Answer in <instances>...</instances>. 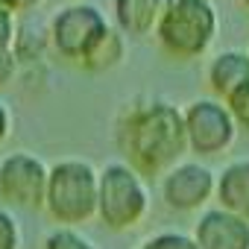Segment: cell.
<instances>
[{
	"instance_id": "cell-1",
	"label": "cell",
	"mask_w": 249,
	"mask_h": 249,
	"mask_svg": "<svg viewBox=\"0 0 249 249\" xmlns=\"http://www.w3.org/2000/svg\"><path fill=\"white\" fill-rule=\"evenodd\" d=\"M120 150L129 156V167L135 173H164L188 150L185 114L164 100L132 106L120 123Z\"/></svg>"
},
{
	"instance_id": "cell-2",
	"label": "cell",
	"mask_w": 249,
	"mask_h": 249,
	"mask_svg": "<svg viewBox=\"0 0 249 249\" xmlns=\"http://www.w3.org/2000/svg\"><path fill=\"white\" fill-rule=\"evenodd\" d=\"M161 47L176 59H196L217 36V15L208 0H167L156 24Z\"/></svg>"
},
{
	"instance_id": "cell-3",
	"label": "cell",
	"mask_w": 249,
	"mask_h": 249,
	"mask_svg": "<svg viewBox=\"0 0 249 249\" xmlns=\"http://www.w3.org/2000/svg\"><path fill=\"white\" fill-rule=\"evenodd\" d=\"M100 199V173L88 161H59L50 167L44 208L56 223L76 226L97 214Z\"/></svg>"
},
{
	"instance_id": "cell-4",
	"label": "cell",
	"mask_w": 249,
	"mask_h": 249,
	"mask_svg": "<svg viewBox=\"0 0 249 249\" xmlns=\"http://www.w3.org/2000/svg\"><path fill=\"white\" fill-rule=\"evenodd\" d=\"M97 214L114 231L135 226L147 214V188L141 173H135L129 164H108L100 173Z\"/></svg>"
},
{
	"instance_id": "cell-5",
	"label": "cell",
	"mask_w": 249,
	"mask_h": 249,
	"mask_svg": "<svg viewBox=\"0 0 249 249\" xmlns=\"http://www.w3.org/2000/svg\"><path fill=\"white\" fill-rule=\"evenodd\" d=\"M108 33H111L108 21L91 3L65 6L50 24V41H53L56 53L71 62H79V65H85L94 56V50L106 41Z\"/></svg>"
},
{
	"instance_id": "cell-6",
	"label": "cell",
	"mask_w": 249,
	"mask_h": 249,
	"mask_svg": "<svg viewBox=\"0 0 249 249\" xmlns=\"http://www.w3.org/2000/svg\"><path fill=\"white\" fill-rule=\"evenodd\" d=\"M237 123L220 100H194L185 108L188 147L199 156H217L234 141Z\"/></svg>"
},
{
	"instance_id": "cell-7",
	"label": "cell",
	"mask_w": 249,
	"mask_h": 249,
	"mask_svg": "<svg viewBox=\"0 0 249 249\" xmlns=\"http://www.w3.org/2000/svg\"><path fill=\"white\" fill-rule=\"evenodd\" d=\"M50 170L27 153H12L0 161V196L15 205H41L47 196Z\"/></svg>"
},
{
	"instance_id": "cell-8",
	"label": "cell",
	"mask_w": 249,
	"mask_h": 249,
	"mask_svg": "<svg viewBox=\"0 0 249 249\" xmlns=\"http://www.w3.org/2000/svg\"><path fill=\"white\" fill-rule=\"evenodd\" d=\"M217 191V182H214V173L196 161H188V164H176L164 182H161V194H164V202L176 211H194L199 205H205L211 199V194Z\"/></svg>"
},
{
	"instance_id": "cell-9",
	"label": "cell",
	"mask_w": 249,
	"mask_h": 249,
	"mask_svg": "<svg viewBox=\"0 0 249 249\" xmlns=\"http://www.w3.org/2000/svg\"><path fill=\"white\" fill-rule=\"evenodd\" d=\"M196 249H249V220L226 211L211 208L194 226Z\"/></svg>"
},
{
	"instance_id": "cell-10",
	"label": "cell",
	"mask_w": 249,
	"mask_h": 249,
	"mask_svg": "<svg viewBox=\"0 0 249 249\" xmlns=\"http://www.w3.org/2000/svg\"><path fill=\"white\" fill-rule=\"evenodd\" d=\"M208 85L223 103H229L240 88L249 85V56L237 50L220 53L208 68Z\"/></svg>"
},
{
	"instance_id": "cell-11",
	"label": "cell",
	"mask_w": 249,
	"mask_h": 249,
	"mask_svg": "<svg viewBox=\"0 0 249 249\" xmlns=\"http://www.w3.org/2000/svg\"><path fill=\"white\" fill-rule=\"evenodd\" d=\"M167 0H114V24L123 36H147L161 12Z\"/></svg>"
},
{
	"instance_id": "cell-12",
	"label": "cell",
	"mask_w": 249,
	"mask_h": 249,
	"mask_svg": "<svg viewBox=\"0 0 249 249\" xmlns=\"http://www.w3.org/2000/svg\"><path fill=\"white\" fill-rule=\"evenodd\" d=\"M217 196L220 208L249 220V159L234 161L223 170V176L217 179Z\"/></svg>"
},
{
	"instance_id": "cell-13",
	"label": "cell",
	"mask_w": 249,
	"mask_h": 249,
	"mask_svg": "<svg viewBox=\"0 0 249 249\" xmlns=\"http://www.w3.org/2000/svg\"><path fill=\"white\" fill-rule=\"evenodd\" d=\"M120 59H123V36H120V30H111L82 68L85 71H108V68L120 65Z\"/></svg>"
},
{
	"instance_id": "cell-14",
	"label": "cell",
	"mask_w": 249,
	"mask_h": 249,
	"mask_svg": "<svg viewBox=\"0 0 249 249\" xmlns=\"http://www.w3.org/2000/svg\"><path fill=\"white\" fill-rule=\"evenodd\" d=\"M44 47H47V36H44L41 30H36V33H33V27L18 30L15 44H12V50H15L18 62H36V59H41Z\"/></svg>"
},
{
	"instance_id": "cell-15",
	"label": "cell",
	"mask_w": 249,
	"mask_h": 249,
	"mask_svg": "<svg viewBox=\"0 0 249 249\" xmlns=\"http://www.w3.org/2000/svg\"><path fill=\"white\" fill-rule=\"evenodd\" d=\"M44 249H97L88 237H82L79 231H73V229H56L47 240H44Z\"/></svg>"
},
{
	"instance_id": "cell-16",
	"label": "cell",
	"mask_w": 249,
	"mask_h": 249,
	"mask_svg": "<svg viewBox=\"0 0 249 249\" xmlns=\"http://www.w3.org/2000/svg\"><path fill=\"white\" fill-rule=\"evenodd\" d=\"M141 249H196L194 237L188 234H176V231H164V234H156L150 237Z\"/></svg>"
},
{
	"instance_id": "cell-17",
	"label": "cell",
	"mask_w": 249,
	"mask_h": 249,
	"mask_svg": "<svg viewBox=\"0 0 249 249\" xmlns=\"http://www.w3.org/2000/svg\"><path fill=\"white\" fill-rule=\"evenodd\" d=\"M229 111H231V117H234V123H240V126H246L249 129V85L246 88H240L229 103H223Z\"/></svg>"
},
{
	"instance_id": "cell-18",
	"label": "cell",
	"mask_w": 249,
	"mask_h": 249,
	"mask_svg": "<svg viewBox=\"0 0 249 249\" xmlns=\"http://www.w3.org/2000/svg\"><path fill=\"white\" fill-rule=\"evenodd\" d=\"M18 240H21V234H18L15 217L0 208V249H18Z\"/></svg>"
},
{
	"instance_id": "cell-19",
	"label": "cell",
	"mask_w": 249,
	"mask_h": 249,
	"mask_svg": "<svg viewBox=\"0 0 249 249\" xmlns=\"http://www.w3.org/2000/svg\"><path fill=\"white\" fill-rule=\"evenodd\" d=\"M15 36H18V27H15V18H12V12L0 6V50H12V44H15Z\"/></svg>"
},
{
	"instance_id": "cell-20",
	"label": "cell",
	"mask_w": 249,
	"mask_h": 249,
	"mask_svg": "<svg viewBox=\"0 0 249 249\" xmlns=\"http://www.w3.org/2000/svg\"><path fill=\"white\" fill-rule=\"evenodd\" d=\"M15 71H18V56H15V50H0V88L12 82Z\"/></svg>"
},
{
	"instance_id": "cell-21",
	"label": "cell",
	"mask_w": 249,
	"mask_h": 249,
	"mask_svg": "<svg viewBox=\"0 0 249 249\" xmlns=\"http://www.w3.org/2000/svg\"><path fill=\"white\" fill-rule=\"evenodd\" d=\"M38 3H41V0H0V6L9 9L12 15H15V12H30V9H36Z\"/></svg>"
},
{
	"instance_id": "cell-22",
	"label": "cell",
	"mask_w": 249,
	"mask_h": 249,
	"mask_svg": "<svg viewBox=\"0 0 249 249\" xmlns=\"http://www.w3.org/2000/svg\"><path fill=\"white\" fill-rule=\"evenodd\" d=\"M6 132H9V111H6L3 103H0V141L6 138Z\"/></svg>"
},
{
	"instance_id": "cell-23",
	"label": "cell",
	"mask_w": 249,
	"mask_h": 249,
	"mask_svg": "<svg viewBox=\"0 0 249 249\" xmlns=\"http://www.w3.org/2000/svg\"><path fill=\"white\" fill-rule=\"evenodd\" d=\"M243 6H246V9H249V0H243Z\"/></svg>"
}]
</instances>
